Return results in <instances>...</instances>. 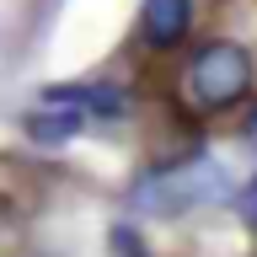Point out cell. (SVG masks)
Returning <instances> with one entry per match:
<instances>
[{"label": "cell", "instance_id": "6da1fadb", "mask_svg": "<svg viewBox=\"0 0 257 257\" xmlns=\"http://www.w3.org/2000/svg\"><path fill=\"white\" fill-rule=\"evenodd\" d=\"M230 193V177L214 166V161H188V166H172V172H156L134 188V209L145 214H182V209H198V204H214Z\"/></svg>", "mask_w": 257, "mask_h": 257}, {"label": "cell", "instance_id": "7a4b0ae2", "mask_svg": "<svg viewBox=\"0 0 257 257\" xmlns=\"http://www.w3.org/2000/svg\"><path fill=\"white\" fill-rule=\"evenodd\" d=\"M188 91H193V102H198V107H209V112L236 107L241 96L252 91V54H246L241 43H230V38L204 43L198 54H193Z\"/></svg>", "mask_w": 257, "mask_h": 257}, {"label": "cell", "instance_id": "3957f363", "mask_svg": "<svg viewBox=\"0 0 257 257\" xmlns=\"http://www.w3.org/2000/svg\"><path fill=\"white\" fill-rule=\"evenodd\" d=\"M193 27V0H145L140 6V32L150 48H177Z\"/></svg>", "mask_w": 257, "mask_h": 257}, {"label": "cell", "instance_id": "277c9868", "mask_svg": "<svg viewBox=\"0 0 257 257\" xmlns=\"http://www.w3.org/2000/svg\"><path fill=\"white\" fill-rule=\"evenodd\" d=\"M43 102H59V107H75V112H102V118L123 112V96L107 80H64V86H48Z\"/></svg>", "mask_w": 257, "mask_h": 257}, {"label": "cell", "instance_id": "5b68a950", "mask_svg": "<svg viewBox=\"0 0 257 257\" xmlns=\"http://www.w3.org/2000/svg\"><path fill=\"white\" fill-rule=\"evenodd\" d=\"M22 128H27L32 145H70L80 128H86V112L59 107V102H43V107H32L27 118H22Z\"/></svg>", "mask_w": 257, "mask_h": 257}, {"label": "cell", "instance_id": "8992f818", "mask_svg": "<svg viewBox=\"0 0 257 257\" xmlns=\"http://www.w3.org/2000/svg\"><path fill=\"white\" fill-rule=\"evenodd\" d=\"M107 246H112V257H150V252H145V241H140V230H134V225H112Z\"/></svg>", "mask_w": 257, "mask_h": 257}, {"label": "cell", "instance_id": "52a82bcc", "mask_svg": "<svg viewBox=\"0 0 257 257\" xmlns=\"http://www.w3.org/2000/svg\"><path fill=\"white\" fill-rule=\"evenodd\" d=\"M236 209H241V214H246V220L257 225V177H252V182H246V188L236 193Z\"/></svg>", "mask_w": 257, "mask_h": 257}]
</instances>
